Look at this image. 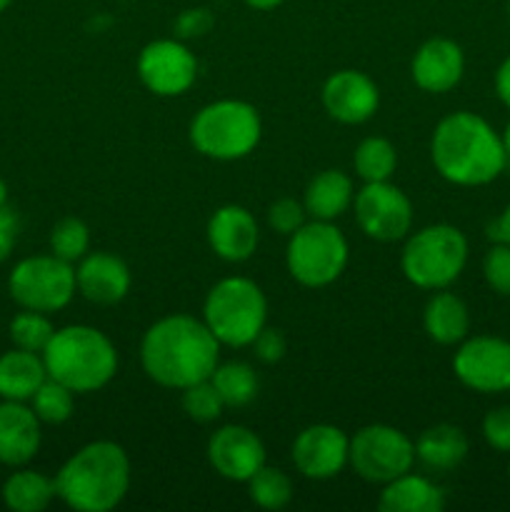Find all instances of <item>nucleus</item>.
<instances>
[{"label":"nucleus","instance_id":"f257e3e1","mask_svg":"<svg viewBox=\"0 0 510 512\" xmlns=\"http://www.w3.org/2000/svg\"><path fill=\"white\" fill-rule=\"evenodd\" d=\"M140 363L153 383L185 390L213 375L220 343L203 320L175 313L150 325L140 343Z\"/></svg>","mask_w":510,"mask_h":512},{"label":"nucleus","instance_id":"f03ea898","mask_svg":"<svg viewBox=\"0 0 510 512\" xmlns=\"http://www.w3.org/2000/svg\"><path fill=\"white\" fill-rule=\"evenodd\" d=\"M430 158L448 183L465 188L493 183L508 163L503 138L490 128L488 120L468 110L445 115L435 125Z\"/></svg>","mask_w":510,"mask_h":512},{"label":"nucleus","instance_id":"7ed1b4c3","mask_svg":"<svg viewBox=\"0 0 510 512\" xmlns=\"http://www.w3.org/2000/svg\"><path fill=\"white\" fill-rule=\"evenodd\" d=\"M130 490L128 453L113 440H95L65 460L55 475V493L78 512L118 508Z\"/></svg>","mask_w":510,"mask_h":512},{"label":"nucleus","instance_id":"20e7f679","mask_svg":"<svg viewBox=\"0 0 510 512\" xmlns=\"http://www.w3.org/2000/svg\"><path fill=\"white\" fill-rule=\"evenodd\" d=\"M48 378L78 393L105 388L118 373V350L113 340L90 325H68L55 330L43 350Z\"/></svg>","mask_w":510,"mask_h":512},{"label":"nucleus","instance_id":"39448f33","mask_svg":"<svg viewBox=\"0 0 510 512\" xmlns=\"http://www.w3.org/2000/svg\"><path fill=\"white\" fill-rule=\"evenodd\" d=\"M268 320V300L250 278H223L210 288L203 303V323L228 348L253 345Z\"/></svg>","mask_w":510,"mask_h":512},{"label":"nucleus","instance_id":"423d86ee","mask_svg":"<svg viewBox=\"0 0 510 512\" xmlns=\"http://www.w3.org/2000/svg\"><path fill=\"white\" fill-rule=\"evenodd\" d=\"M263 135L260 113L245 100H215L190 123V143L213 160H240L253 153Z\"/></svg>","mask_w":510,"mask_h":512},{"label":"nucleus","instance_id":"0eeeda50","mask_svg":"<svg viewBox=\"0 0 510 512\" xmlns=\"http://www.w3.org/2000/svg\"><path fill=\"white\" fill-rule=\"evenodd\" d=\"M468 263V240L455 225L438 223L410 235L400 255L403 275L423 290H443Z\"/></svg>","mask_w":510,"mask_h":512},{"label":"nucleus","instance_id":"6e6552de","mask_svg":"<svg viewBox=\"0 0 510 512\" xmlns=\"http://www.w3.org/2000/svg\"><path fill=\"white\" fill-rule=\"evenodd\" d=\"M348 240L330 220L305 223L290 235L288 273L305 288H325L343 275L348 265Z\"/></svg>","mask_w":510,"mask_h":512},{"label":"nucleus","instance_id":"1a4fd4ad","mask_svg":"<svg viewBox=\"0 0 510 512\" xmlns=\"http://www.w3.org/2000/svg\"><path fill=\"white\" fill-rule=\"evenodd\" d=\"M75 268L58 255H33L10 270L8 293L23 310L55 313L73 300Z\"/></svg>","mask_w":510,"mask_h":512},{"label":"nucleus","instance_id":"9d476101","mask_svg":"<svg viewBox=\"0 0 510 512\" xmlns=\"http://www.w3.org/2000/svg\"><path fill=\"white\" fill-rule=\"evenodd\" d=\"M413 463L415 443L393 425H365L350 438L348 465L368 483H390L410 473Z\"/></svg>","mask_w":510,"mask_h":512},{"label":"nucleus","instance_id":"9b49d317","mask_svg":"<svg viewBox=\"0 0 510 512\" xmlns=\"http://www.w3.org/2000/svg\"><path fill=\"white\" fill-rule=\"evenodd\" d=\"M353 205L358 228L368 238L380 240V243H395V240H403L410 233V225H413V203L390 180H383V183H365L355 193Z\"/></svg>","mask_w":510,"mask_h":512},{"label":"nucleus","instance_id":"f8f14e48","mask_svg":"<svg viewBox=\"0 0 510 512\" xmlns=\"http://www.w3.org/2000/svg\"><path fill=\"white\" fill-rule=\"evenodd\" d=\"M138 78L150 93L160 98H175L195 83L198 60L183 40H153L138 55Z\"/></svg>","mask_w":510,"mask_h":512},{"label":"nucleus","instance_id":"ddd939ff","mask_svg":"<svg viewBox=\"0 0 510 512\" xmlns=\"http://www.w3.org/2000/svg\"><path fill=\"white\" fill-rule=\"evenodd\" d=\"M455 378L475 393L510 390V343L493 335L465 340L453 358Z\"/></svg>","mask_w":510,"mask_h":512},{"label":"nucleus","instance_id":"4468645a","mask_svg":"<svg viewBox=\"0 0 510 512\" xmlns=\"http://www.w3.org/2000/svg\"><path fill=\"white\" fill-rule=\"evenodd\" d=\"M208 460L220 478L248 483L265 465V445L245 425H223L210 435Z\"/></svg>","mask_w":510,"mask_h":512},{"label":"nucleus","instance_id":"2eb2a0df","mask_svg":"<svg viewBox=\"0 0 510 512\" xmlns=\"http://www.w3.org/2000/svg\"><path fill=\"white\" fill-rule=\"evenodd\" d=\"M350 438L340 428L318 423L305 428L293 443V463L310 480H330L348 465Z\"/></svg>","mask_w":510,"mask_h":512},{"label":"nucleus","instance_id":"dca6fc26","mask_svg":"<svg viewBox=\"0 0 510 512\" xmlns=\"http://www.w3.org/2000/svg\"><path fill=\"white\" fill-rule=\"evenodd\" d=\"M323 105L338 123L360 125L380 108V90L370 75L360 70H338L323 85Z\"/></svg>","mask_w":510,"mask_h":512},{"label":"nucleus","instance_id":"f3484780","mask_svg":"<svg viewBox=\"0 0 510 512\" xmlns=\"http://www.w3.org/2000/svg\"><path fill=\"white\" fill-rule=\"evenodd\" d=\"M208 243L225 263H245L260 243L255 215L243 205H223L208 220Z\"/></svg>","mask_w":510,"mask_h":512},{"label":"nucleus","instance_id":"a211bd4d","mask_svg":"<svg viewBox=\"0 0 510 512\" xmlns=\"http://www.w3.org/2000/svg\"><path fill=\"white\" fill-rule=\"evenodd\" d=\"M78 293L95 305H115L128 295L130 270L118 255L95 250L85 253L75 268Z\"/></svg>","mask_w":510,"mask_h":512},{"label":"nucleus","instance_id":"6ab92c4d","mask_svg":"<svg viewBox=\"0 0 510 512\" xmlns=\"http://www.w3.org/2000/svg\"><path fill=\"white\" fill-rule=\"evenodd\" d=\"M40 420L25 403L3 400L0 403V465L23 468L38 455L43 433Z\"/></svg>","mask_w":510,"mask_h":512},{"label":"nucleus","instance_id":"aec40b11","mask_svg":"<svg viewBox=\"0 0 510 512\" xmlns=\"http://www.w3.org/2000/svg\"><path fill=\"white\" fill-rule=\"evenodd\" d=\"M413 80L425 93H448L460 83L465 70V55L450 38H430L415 53Z\"/></svg>","mask_w":510,"mask_h":512},{"label":"nucleus","instance_id":"412c9836","mask_svg":"<svg viewBox=\"0 0 510 512\" xmlns=\"http://www.w3.org/2000/svg\"><path fill=\"white\" fill-rule=\"evenodd\" d=\"M378 508L383 512H440L445 493L423 475L405 473L383 485Z\"/></svg>","mask_w":510,"mask_h":512},{"label":"nucleus","instance_id":"4be33fe9","mask_svg":"<svg viewBox=\"0 0 510 512\" xmlns=\"http://www.w3.org/2000/svg\"><path fill=\"white\" fill-rule=\"evenodd\" d=\"M45 378H48V370L40 353L13 348L0 355V398L3 400L28 403L35 390L45 383Z\"/></svg>","mask_w":510,"mask_h":512},{"label":"nucleus","instance_id":"5701e85b","mask_svg":"<svg viewBox=\"0 0 510 512\" xmlns=\"http://www.w3.org/2000/svg\"><path fill=\"white\" fill-rule=\"evenodd\" d=\"M355 190L350 175H345L343 170H323V173L315 175L313 180L305 188V213L313 220H330L345 213V210L353 205Z\"/></svg>","mask_w":510,"mask_h":512},{"label":"nucleus","instance_id":"b1692460","mask_svg":"<svg viewBox=\"0 0 510 512\" xmlns=\"http://www.w3.org/2000/svg\"><path fill=\"white\" fill-rule=\"evenodd\" d=\"M465 455H468V438L455 425H433L415 440V460H420V465L433 473L455 470L463 463Z\"/></svg>","mask_w":510,"mask_h":512},{"label":"nucleus","instance_id":"393cba45","mask_svg":"<svg viewBox=\"0 0 510 512\" xmlns=\"http://www.w3.org/2000/svg\"><path fill=\"white\" fill-rule=\"evenodd\" d=\"M425 333L438 345L463 343L470 330L468 305L453 293H435L423 313Z\"/></svg>","mask_w":510,"mask_h":512},{"label":"nucleus","instance_id":"a878e982","mask_svg":"<svg viewBox=\"0 0 510 512\" xmlns=\"http://www.w3.org/2000/svg\"><path fill=\"white\" fill-rule=\"evenodd\" d=\"M55 498V478L38 470H18L3 485V503L13 512H40Z\"/></svg>","mask_w":510,"mask_h":512},{"label":"nucleus","instance_id":"bb28decb","mask_svg":"<svg viewBox=\"0 0 510 512\" xmlns=\"http://www.w3.org/2000/svg\"><path fill=\"white\" fill-rule=\"evenodd\" d=\"M210 383L215 385L218 395L223 398L225 408H243L253 403L258 395V375L248 363L230 360V363H218V368L210 375Z\"/></svg>","mask_w":510,"mask_h":512},{"label":"nucleus","instance_id":"cd10ccee","mask_svg":"<svg viewBox=\"0 0 510 512\" xmlns=\"http://www.w3.org/2000/svg\"><path fill=\"white\" fill-rule=\"evenodd\" d=\"M353 165L363 183H383V180H390V175L398 168V153L388 138L370 135L355 148Z\"/></svg>","mask_w":510,"mask_h":512},{"label":"nucleus","instance_id":"c85d7f7f","mask_svg":"<svg viewBox=\"0 0 510 512\" xmlns=\"http://www.w3.org/2000/svg\"><path fill=\"white\" fill-rule=\"evenodd\" d=\"M30 408L38 415L40 423L63 425L65 420L73 418L75 393L70 388H65L63 383H58V380L45 378V383L30 398Z\"/></svg>","mask_w":510,"mask_h":512},{"label":"nucleus","instance_id":"c756f323","mask_svg":"<svg viewBox=\"0 0 510 512\" xmlns=\"http://www.w3.org/2000/svg\"><path fill=\"white\" fill-rule=\"evenodd\" d=\"M248 495L258 508L283 510L293 500V483L288 475L278 468H263L248 480Z\"/></svg>","mask_w":510,"mask_h":512},{"label":"nucleus","instance_id":"7c9ffc66","mask_svg":"<svg viewBox=\"0 0 510 512\" xmlns=\"http://www.w3.org/2000/svg\"><path fill=\"white\" fill-rule=\"evenodd\" d=\"M53 333V323L45 318V313H38V310H23V313H18L10 320V340L20 350L43 355Z\"/></svg>","mask_w":510,"mask_h":512},{"label":"nucleus","instance_id":"2f4dec72","mask_svg":"<svg viewBox=\"0 0 510 512\" xmlns=\"http://www.w3.org/2000/svg\"><path fill=\"white\" fill-rule=\"evenodd\" d=\"M90 248V230L83 220L63 218L50 230V253L68 263H78Z\"/></svg>","mask_w":510,"mask_h":512},{"label":"nucleus","instance_id":"473e14b6","mask_svg":"<svg viewBox=\"0 0 510 512\" xmlns=\"http://www.w3.org/2000/svg\"><path fill=\"white\" fill-rule=\"evenodd\" d=\"M180 403H183L185 415H188L190 420H195V423H213V420H218L225 410L223 398L218 395L215 385L210 383V378L185 388Z\"/></svg>","mask_w":510,"mask_h":512},{"label":"nucleus","instance_id":"72a5a7b5","mask_svg":"<svg viewBox=\"0 0 510 512\" xmlns=\"http://www.w3.org/2000/svg\"><path fill=\"white\" fill-rule=\"evenodd\" d=\"M483 275L490 288L500 295H510V245L495 243L483 260Z\"/></svg>","mask_w":510,"mask_h":512},{"label":"nucleus","instance_id":"f704fd0d","mask_svg":"<svg viewBox=\"0 0 510 512\" xmlns=\"http://www.w3.org/2000/svg\"><path fill=\"white\" fill-rule=\"evenodd\" d=\"M305 205L293 198L275 200L268 208V225L280 235H293L300 225H305Z\"/></svg>","mask_w":510,"mask_h":512},{"label":"nucleus","instance_id":"c9c22d12","mask_svg":"<svg viewBox=\"0 0 510 512\" xmlns=\"http://www.w3.org/2000/svg\"><path fill=\"white\" fill-rule=\"evenodd\" d=\"M483 435L498 453H510V408H495L485 415Z\"/></svg>","mask_w":510,"mask_h":512},{"label":"nucleus","instance_id":"e433bc0d","mask_svg":"<svg viewBox=\"0 0 510 512\" xmlns=\"http://www.w3.org/2000/svg\"><path fill=\"white\" fill-rule=\"evenodd\" d=\"M213 23L215 18L208 8H190L178 15L175 30H178L180 38H200V35H205L213 28Z\"/></svg>","mask_w":510,"mask_h":512},{"label":"nucleus","instance_id":"4c0bfd02","mask_svg":"<svg viewBox=\"0 0 510 512\" xmlns=\"http://www.w3.org/2000/svg\"><path fill=\"white\" fill-rule=\"evenodd\" d=\"M253 350L263 363H278L283 360L288 343H285V335L275 328H263L258 333V338L253 340Z\"/></svg>","mask_w":510,"mask_h":512},{"label":"nucleus","instance_id":"58836bf2","mask_svg":"<svg viewBox=\"0 0 510 512\" xmlns=\"http://www.w3.org/2000/svg\"><path fill=\"white\" fill-rule=\"evenodd\" d=\"M20 233V218L13 208L3 205L0 208V263L10 258L15 243H18Z\"/></svg>","mask_w":510,"mask_h":512},{"label":"nucleus","instance_id":"ea45409f","mask_svg":"<svg viewBox=\"0 0 510 512\" xmlns=\"http://www.w3.org/2000/svg\"><path fill=\"white\" fill-rule=\"evenodd\" d=\"M495 93L510 108V58H505L495 73Z\"/></svg>","mask_w":510,"mask_h":512},{"label":"nucleus","instance_id":"a19ab883","mask_svg":"<svg viewBox=\"0 0 510 512\" xmlns=\"http://www.w3.org/2000/svg\"><path fill=\"white\" fill-rule=\"evenodd\" d=\"M490 235H493L498 243H508L510 245V205L503 210V215L498 218V223H495L493 233H490Z\"/></svg>","mask_w":510,"mask_h":512},{"label":"nucleus","instance_id":"79ce46f5","mask_svg":"<svg viewBox=\"0 0 510 512\" xmlns=\"http://www.w3.org/2000/svg\"><path fill=\"white\" fill-rule=\"evenodd\" d=\"M245 3L255 10H273L278 8V5H283L285 0H245Z\"/></svg>","mask_w":510,"mask_h":512},{"label":"nucleus","instance_id":"37998d69","mask_svg":"<svg viewBox=\"0 0 510 512\" xmlns=\"http://www.w3.org/2000/svg\"><path fill=\"white\" fill-rule=\"evenodd\" d=\"M3 205H8V185L0 178V208H3Z\"/></svg>","mask_w":510,"mask_h":512},{"label":"nucleus","instance_id":"c03bdc74","mask_svg":"<svg viewBox=\"0 0 510 512\" xmlns=\"http://www.w3.org/2000/svg\"><path fill=\"white\" fill-rule=\"evenodd\" d=\"M500 138H503V148H505V155H508V158H510V123L505 125V133L500 135Z\"/></svg>","mask_w":510,"mask_h":512},{"label":"nucleus","instance_id":"a18cd8bd","mask_svg":"<svg viewBox=\"0 0 510 512\" xmlns=\"http://www.w3.org/2000/svg\"><path fill=\"white\" fill-rule=\"evenodd\" d=\"M13 3V0H0V13H5V10H8V5Z\"/></svg>","mask_w":510,"mask_h":512},{"label":"nucleus","instance_id":"49530a36","mask_svg":"<svg viewBox=\"0 0 510 512\" xmlns=\"http://www.w3.org/2000/svg\"><path fill=\"white\" fill-rule=\"evenodd\" d=\"M508 15H510V0H508Z\"/></svg>","mask_w":510,"mask_h":512},{"label":"nucleus","instance_id":"de8ad7c7","mask_svg":"<svg viewBox=\"0 0 510 512\" xmlns=\"http://www.w3.org/2000/svg\"><path fill=\"white\" fill-rule=\"evenodd\" d=\"M508 478H510V468H508Z\"/></svg>","mask_w":510,"mask_h":512}]
</instances>
